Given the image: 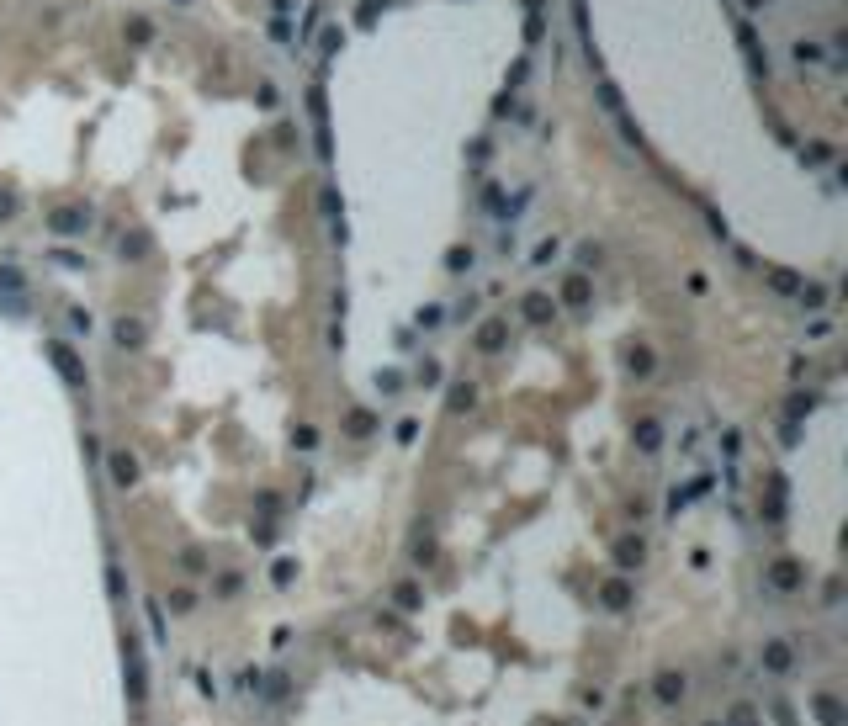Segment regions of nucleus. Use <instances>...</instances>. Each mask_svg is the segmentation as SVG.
I'll list each match as a JSON object with an SVG mask.
<instances>
[{"label":"nucleus","mask_w":848,"mask_h":726,"mask_svg":"<svg viewBox=\"0 0 848 726\" xmlns=\"http://www.w3.org/2000/svg\"><path fill=\"white\" fill-rule=\"evenodd\" d=\"M657 700H663V705L684 700V673H663V679H657Z\"/></svg>","instance_id":"nucleus-1"},{"label":"nucleus","mask_w":848,"mask_h":726,"mask_svg":"<svg viewBox=\"0 0 848 726\" xmlns=\"http://www.w3.org/2000/svg\"><path fill=\"white\" fill-rule=\"evenodd\" d=\"M812 705H816V715H822V726H843V705H837L833 694H816Z\"/></svg>","instance_id":"nucleus-2"},{"label":"nucleus","mask_w":848,"mask_h":726,"mask_svg":"<svg viewBox=\"0 0 848 726\" xmlns=\"http://www.w3.org/2000/svg\"><path fill=\"white\" fill-rule=\"evenodd\" d=\"M605 599H610L615 610H621V605H626V584H610V589H605Z\"/></svg>","instance_id":"nucleus-3"},{"label":"nucleus","mask_w":848,"mask_h":726,"mask_svg":"<svg viewBox=\"0 0 848 726\" xmlns=\"http://www.w3.org/2000/svg\"><path fill=\"white\" fill-rule=\"evenodd\" d=\"M790 663V647H769V668H785Z\"/></svg>","instance_id":"nucleus-4"},{"label":"nucleus","mask_w":848,"mask_h":726,"mask_svg":"<svg viewBox=\"0 0 848 726\" xmlns=\"http://www.w3.org/2000/svg\"><path fill=\"white\" fill-rule=\"evenodd\" d=\"M112 466H117V483H133V462H128V456H117Z\"/></svg>","instance_id":"nucleus-5"},{"label":"nucleus","mask_w":848,"mask_h":726,"mask_svg":"<svg viewBox=\"0 0 848 726\" xmlns=\"http://www.w3.org/2000/svg\"><path fill=\"white\" fill-rule=\"evenodd\" d=\"M732 726H753V711H748V705H737V711H732Z\"/></svg>","instance_id":"nucleus-6"},{"label":"nucleus","mask_w":848,"mask_h":726,"mask_svg":"<svg viewBox=\"0 0 848 726\" xmlns=\"http://www.w3.org/2000/svg\"><path fill=\"white\" fill-rule=\"evenodd\" d=\"M705 726H721V721H705Z\"/></svg>","instance_id":"nucleus-7"}]
</instances>
